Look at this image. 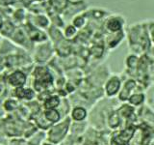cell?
I'll return each mask as SVG.
<instances>
[{"mask_svg": "<svg viewBox=\"0 0 154 145\" xmlns=\"http://www.w3.org/2000/svg\"><path fill=\"white\" fill-rule=\"evenodd\" d=\"M125 34L131 53L141 56L146 54L152 47L147 32L146 19L130 24L125 29Z\"/></svg>", "mask_w": 154, "mask_h": 145, "instance_id": "obj_1", "label": "cell"}, {"mask_svg": "<svg viewBox=\"0 0 154 145\" xmlns=\"http://www.w3.org/2000/svg\"><path fill=\"white\" fill-rule=\"evenodd\" d=\"M123 76L111 74L103 85V93L108 99H117L123 83Z\"/></svg>", "mask_w": 154, "mask_h": 145, "instance_id": "obj_2", "label": "cell"}, {"mask_svg": "<svg viewBox=\"0 0 154 145\" xmlns=\"http://www.w3.org/2000/svg\"><path fill=\"white\" fill-rule=\"evenodd\" d=\"M137 91H144V88L136 79L126 76L123 80L122 89H120L117 99L119 103H126L129 97Z\"/></svg>", "mask_w": 154, "mask_h": 145, "instance_id": "obj_3", "label": "cell"}, {"mask_svg": "<svg viewBox=\"0 0 154 145\" xmlns=\"http://www.w3.org/2000/svg\"><path fill=\"white\" fill-rule=\"evenodd\" d=\"M126 19L120 14H110L103 21V27L106 33H117L125 29Z\"/></svg>", "mask_w": 154, "mask_h": 145, "instance_id": "obj_4", "label": "cell"}, {"mask_svg": "<svg viewBox=\"0 0 154 145\" xmlns=\"http://www.w3.org/2000/svg\"><path fill=\"white\" fill-rule=\"evenodd\" d=\"M88 9H89V5L85 0H79V1L76 2H69L66 11L62 14V17L65 19V21H71V19L75 16L86 12Z\"/></svg>", "mask_w": 154, "mask_h": 145, "instance_id": "obj_5", "label": "cell"}, {"mask_svg": "<svg viewBox=\"0 0 154 145\" xmlns=\"http://www.w3.org/2000/svg\"><path fill=\"white\" fill-rule=\"evenodd\" d=\"M125 38H126L125 29L117 33H106L105 38H104L105 47H107L109 50H114L123 42Z\"/></svg>", "mask_w": 154, "mask_h": 145, "instance_id": "obj_6", "label": "cell"}, {"mask_svg": "<svg viewBox=\"0 0 154 145\" xmlns=\"http://www.w3.org/2000/svg\"><path fill=\"white\" fill-rule=\"evenodd\" d=\"M126 103H128L130 105H132L135 108H139L146 105V95L144 93V91H137L129 97V99Z\"/></svg>", "mask_w": 154, "mask_h": 145, "instance_id": "obj_7", "label": "cell"}, {"mask_svg": "<svg viewBox=\"0 0 154 145\" xmlns=\"http://www.w3.org/2000/svg\"><path fill=\"white\" fill-rule=\"evenodd\" d=\"M69 4V0H49V6L53 13L62 14Z\"/></svg>", "mask_w": 154, "mask_h": 145, "instance_id": "obj_8", "label": "cell"}, {"mask_svg": "<svg viewBox=\"0 0 154 145\" xmlns=\"http://www.w3.org/2000/svg\"><path fill=\"white\" fill-rule=\"evenodd\" d=\"M87 21H88V18H87L86 14L84 12V13L79 14H77V16H75L73 18L71 19L70 23L79 30V29H83L86 26Z\"/></svg>", "mask_w": 154, "mask_h": 145, "instance_id": "obj_9", "label": "cell"}, {"mask_svg": "<svg viewBox=\"0 0 154 145\" xmlns=\"http://www.w3.org/2000/svg\"><path fill=\"white\" fill-rule=\"evenodd\" d=\"M87 115H88V112H87L86 108H84L83 106H77V108H74L73 110L71 112V116L75 121H78V122H81L86 119Z\"/></svg>", "mask_w": 154, "mask_h": 145, "instance_id": "obj_10", "label": "cell"}, {"mask_svg": "<svg viewBox=\"0 0 154 145\" xmlns=\"http://www.w3.org/2000/svg\"><path fill=\"white\" fill-rule=\"evenodd\" d=\"M24 81H25V76H24L21 72H14V74L11 75L9 77V82L14 86L22 85L24 83Z\"/></svg>", "mask_w": 154, "mask_h": 145, "instance_id": "obj_11", "label": "cell"}, {"mask_svg": "<svg viewBox=\"0 0 154 145\" xmlns=\"http://www.w3.org/2000/svg\"><path fill=\"white\" fill-rule=\"evenodd\" d=\"M78 31L79 30L75 26L72 25L71 23H69L64 27L63 35H64L66 39H73L74 37H76L77 34H78Z\"/></svg>", "mask_w": 154, "mask_h": 145, "instance_id": "obj_12", "label": "cell"}, {"mask_svg": "<svg viewBox=\"0 0 154 145\" xmlns=\"http://www.w3.org/2000/svg\"><path fill=\"white\" fill-rule=\"evenodd\" d=\"M146 26L151 46L154 47V19H146Z\"/></svg>", "mask_w": 154, "mask_h": 145, "instance_id": "obj_13", "label": "cell"}, {"mask_svg": "<svg viewBox=\"0 0 154 145\" xmlns=\"http://www.w3.org/2000/svg\"><path fill=\"white\" fill-rule=\"evenodd\" d=\"M59 104H60L59 98H57V97H51V98L46 100L45 105L47 109H53L54 108H56L57 105H59Z\"/></svg>", "mask_w": 154, "mask_h": 145, "instance_id": "obj_14", "label": "cell"}, {"mask_svg": "<svg viewBox=\"0 0 154 145\" xmlns=\"http://www.w3.org/2000/svg\"><path fill=\"white\" fill-rule=\"evenodd\" d=\"M46 118L51 121V122H57L60 119V114L58 113V111L54 110V109H48V111H46L45 113Z\"/></svg>", "mask_w": 154, "mask_h": 145, "instance_id": "obj_15", "label": "cell"}, {"mask_svg": "<svg viewBox=\"0 0 154 145\" xmlns=\"http://www.w3.org/2000/svg\"><path fill=\"white\" fill-rule=\"evenodd\" d=\"M17 96L18 98H26V99H31L33 96V92L31 90H25L22 88L17 89Z\"/></svg>", "mask_w": 154, "mask_h": 145, "instance_id": "obj_16", "label": "cell"}, {"mask_svg": "<svg viewBox=\"0 0 154 145\" xmlns=\"http://www.w3.org/2000/svg\"><path fill=\"white\" fill-rule=\"evenodd\" d=\"M69 2H76V1H79V0H69Z\"/></svg>", "mask_w": 154, "mask_h": 145, "instance_id": "obj_17", "label": "cell"}, {"mask_svg": "<svg viewBox=\"0 0 154 145\" xmlns=\"http://www.w3.org/2000/svg\"><path fill=\"white\" fill-rule=\"evenodd\" d=\"M153 84H154V82H153Z\"/></svg>", "mask_w": 154, "mask_h": 145, "instance_id": "obj_18", "label": "cell"}]
</instances>
